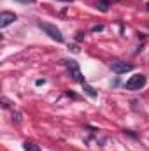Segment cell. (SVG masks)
<instances>
[{"label": "cell", "mask_w": 149, "mask_h": 151, "mask_svg": "<svg viewBox=\"0 0 149 151\" xmlns=\"http://www.w3.org/2000/svg\"><path fill=\"white\" fill-rule=\"evenodd\" d=\"M37 27L40 30H44L49 37L53 39V40H56V42H63L65 39H63V34L60 32V28H56L54 25H51V23H46V21H37Z\"/></svg>", "instance_id": "cell-1"}, {"label": "cell", "mask_w": 149, "mask_h": 151, "mask_svg": "<svg viewBox=\"0 0 149 151\" xmlns=\"http://www.w3.org/2000/svg\"><path fill=\"white\" fill-rule=\"evenodd\" d=\"M146 81H148V77H146L144 74H135L126 81L125 88H126L128 91H137V90H140V88L146 86Z\"/></svg>", "instance_id": "cell-2"}, {"label": "cell", "mask_w": 149, "mask_h": 151, "mask_svg": "<svg viewBox=\"0 0 149 151\" xmlns=\"http://www.w3.org/2000/svg\"><path fill=\"white\" fill-rule=\"evenodd\" d=\"M63 63H67V67H69V74L72 76V79L74 81H77V83H86L84 81V76H82V72H81V69H79V63L75 62V60H62Z\"/></svg>", "instance_id": "cell-3"}, {"label": "cell", "mask_w": 149, "mask_h": 151, "mask_svg": "<svg viewBox=\"0 0 149 151\" xmlns=\"http://www.w3.org/2000/svg\"><path fill=\"white\" fill-rule=\"evenodd\" d=\"M111 69L116 74H126V72L133 70V65H132V63H126V62H121V60H112Z\"/></svg>", "instance_id": "cell-4"}, {"label": "cell", "mask_w": 149, "mask_h": 151, "mask_svg": "<svg viewBox=\"0 0 149 151\" xmlns=\"http://www.w3.org/2000/svg\"><path fill=\"white\" fill-rule=\"evenodd\" d=\"M18 19V16L14 14V12H9V11H4L2 14H0V28H5V27H9L11 23H14Z\"/></svg>", "instance_id": "cell-5"}, {"label": "cell", "mask_w": 149, "mask_h": 151, "mask_svg": "<svg viewBox=\"0 0 149 151\" xmlns=\"http://www.w3.org/2000/svg\"><path fill=\"white\" fill-rule=\"evenodd\" d=\"M82 90H84V91H86L91 99H95V97H97V90H95V88H91L88 83H82Z\"/></svg>", "instance_id": "cell-6"}, {"label": "cell", "mask_w": 149, "mask_h": 151, "mask_svg": "<svg viewBox=\"0 0 149 151\" xmlns=\"http://www.w3.org/2000/svg\"><path fill=\"white\" fill-rule=\"evenodd\" d=\"M97 9L102 11V12H107V11H109V2H107V0H98V2H97Z\"/></svg>", "instance_id": "cell-7"}, {"label": "cell", "mask_w": 149, "mask_h": 151, "mask_svg": "<svg viewBox=\"0 0 149 151\" xmlns=\"http://www.w3.org/2000/svg\"><path fill=\"white\" fill-rule=\"evenodd\" d=\"M23 148H25V151H40V148L37 144H34V142H25Z\"/></svg>", "instance_id": "cell-8"}, {"label": "cell", "mask_w": 149, "mask_h": 151, "mask_svg": "<svg viewBox=\"0 0 149 151\" xmlns=\"http://www.w3.org/2000/svg\"><path fill=\"white\" fill-rule=\"evenodd\" d=\"M12 121H14V123H21V121H23V114L19 113V111H14V113H12Z\"/></svg>", "instance_id": "cell-9"}, {"label": "cell", "mask_w": 149, "mask_h": 151, "mask_svg": "<svg viewBox=\"0 0 149 151\" xmlns=\"http://www.w3.org/2000/svg\"><path fill=\"white\" fill-rule=\"evenodd\" d=\"M0 102H2V107H4V109H9V107H11V104H12L7 97H2V99H0Z\"/></svg>", "instance_id": "cell-10"}, {"label": "cell", "mask_w": 149, "mask_h": 151, "mask_svg": "<svg viewBox=\"0 0 149 151\" xmlns=\"http://www.w3.org/2000/svg\"><path fill=\"white\" fill-rule=\"evenodd\" d=\"M104 30V25H93L91 27V32H102Z\"/></svg>", "instance_id": "cell-11"}, {"label": "cell", "mask_w": 149, "mask_h": 151, "mask_svg": "<svg viewBox=\"0 0 149 151\" xmlns=\"http://www.w3.org/2000/svg\"><path fill=\"white\" fill-rule=\"evenodd\" d=\"M16 2H19V4H23V5H28V4H34L35 0H16Z\"/></svg>", "instance_id": "cell-12"}, {"label": "cell", "mask_w": 149, "mask_h": 151, "mask_svg": "<svg viewBox=\"0 0 149 151\" xmlns=\"http://www.w3.org/2000/svg\"><path fill=\"white\" fill-rule=\"evenodd\" d=\"M75 39H77V40H82V39H84V34H82V32H77Z\"/></svg>", "instance_id": "cell-13"}, {"label": "cell", "mask_w": 149, "mask_h": 151, "mask_svg": "<svg viewBox=\"0 0 149 151\" xmlns=\"http://www.w3.org/2000/svg\"><path fill=\"white\" fill-rule=\"evenodd\" d=\"M70 49H72V51H74V53H79V51H81V49H79V47H77V46H70Z\"/></svg>", "instance_id": "cell-14"}, {"label": "cell", "mask_w": 149, "mask_h": 151, "mask_svg": "<svg viewBox=\"0 0 149 151\" xmlns=\"http://www.w3.org/2000/svg\"><path fill=\"white\" fill-rule=\"evenodd\" d=\"M44 83H46L44 79H37V83H35V84H37V86H40V84H44Z\"/></svg>", "instance_id": "cell-15"}, {"label": "cell", "mask_w": 149, "mask_h": 151, "mask_svg": "<svg viewBox=\"0 0 149 151\" xmlns=\"http://www.w3.org/2000/svg\"><path fill=\"white\" fill-rule=\"evenodd\" d=\"M60 2H69V4H70V2H72V0H60Z\"/></svg>", "instance_id": "cell-16"}, {"label": "cell", "mask_w": 149, "mask_h": 151, "mask_svg": "<svg viewBox=\"0 0 149 151\" xmlns=\"http://www.w3.org/2000/svg\"><path fill=\"white\" fill-rule=\"evenodd\" d=\"M111 2H119V0H111Z\"/></svg>", "instance_id": "cell-17"}, {"label": "cell", "mask_w": 149, "mask_h": 151, "mask_svg": "<svg viewBox=\"0 0 149 151\" xmlns=\"http://www.w3.org/2000/svg\"><path fill=\"white\" fill-rule=\"evenodd\" d=\"M148 11H149V4H148Z\"/></svg>", "instance_id": "cell-18"}]
</instances>
